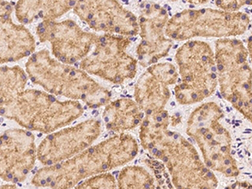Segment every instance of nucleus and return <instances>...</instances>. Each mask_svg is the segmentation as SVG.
Here are the masks:
<instances>
[{
	"label": "nucleus",
	"instance_id": "1",
	"mask_svg": "<svg viewBox=\"0 0 252 189\" xmlns=\"http://www.w3.org/2000/svg\"><path fill=\"white\" fill-rule=\"evenodd\" d=\"M173 118L166 110L145 116L140 129L144 149L167 169L175 189H217V178L202 161L194 146L169 129Z\"/></svg>",
	"mask_w": 252,
	"mask_h": 189
},
{
	"label": "nucleus",
	"instance_id": "2",
	"mask_svg": "<svg viewBox=\"0 0 252 189\" xmlns=\"http://www.w3.org/2000/svg\"><path fill=\"white\" fill-rule=\"evenodd\" d=\"M138 152L135 138L126 133L117 134L68 160L41 168L32 184L38 188L73 189L88 178L126 165L135 159Z\"/></svg>",
	"mask_w": 252,
	"mask_h": 189
},
{
	"label": "nucleus",
	"instance_id": "3",
	"mask_svg": "<svg viewBox=\"0 0 252 189\" xmlns=\"http://www.w3.org/2000/svg\"><path fill=\"white\" fill-rule=\"evenodd\" d=\"M32 83L42 87L50 94L73 101H83L90 109L106 106L112 94L82 69L52 58L48 50L34 52L26 64Z\"/></svg>",
	"mask_w": 252,
	"mask_h": 189
},
{
	"label": "nucleus",
	"instance_id": "4",
	"mask_svg": "<svg viewBox=\"0 0 252 189\" xmlns=\"http://www.w3.org/2000/svg\"><path fill=\"white\" fill-rule=\"evenodd\" d=\"M83 110L78 101H60L48 93L27 89L13 103L0 109V115L26 129L48 134L78 120Z\"/></svg>",
	"mask_w": 252,
	"mask_h": 189
},
{
	"label": "nucleus",
	"instance_id": "5",
	"mask_svg": "<svg viewBox=\"0 0 252 189\" xmlns=\"http://www.w3.org/2000/svg\"><path fill=\"white\" fill-rule=\"evenodd\" d=\"M223 117L217 103H203L189 116L187 134L198 145L209 169L233 178L240 171L231 153V136L220 122Z\"/></svg>",
	"mask_w": 252,
	"mask_h": 189
},
{
	"label": "nucleus",
	"instance_id": "6",
	"mask_svg": "<svg viewBox=\"0 0 252 189\" xmlns=\"http://www.w3.org/2000/svg\"><path fill=\"white\" fill-rule=\"evenodd\" d=\"M176 61L180 79L175 87L181 104L199 103L210 97L218 85L215 53L209 44L189 40L178 49Z\"/></svg>",
	"mask_w": 252,
	"mask_h": 189
},
{
	"label": "nucleus",
	"instance_id": "7",
	"mask_svg": "<svg viewBox=\"0 0 252 189\" xmlns=\"http://www.w3.org/2000/svg\"><path fill=\"white\" fill-rule=\"evenodd\" d=\"M241 40L222 38L215 44V59L221 94L252 122V68Z\"/></svg>",
	"mask_w": 252,
	"mask_h": 189
},
{
	"label": "nucleus",
	"instance_id": "8",
	"mask_svg": "<svg viewBox=\"0 0 252 189\" xmlns=\"http://www.w3.org/2000/svg\"><path fill=\"white\" fill-rule=\"evenodd\" d=\"M251 18L242 12L220 9H184L168 20L165 34L170 40L240 35L247 32Z\"/></svg>",
	"mask_w": 252,
	"mask_h": 189
},
{
	"label": "nucleus",
	"instance_id": "9",
	"mask_svg": "<svg viewBox=\"0 0 252 189\" xmlns=\"http://www.w3.org/2000/svg\"><path fill=\"white\" fill-rule=\"evenodd\" d=\"M130 42L124 36L97 34L92 51L81 61L79 67L115 84L132 80L137 72V61L126 52Z\"/></svg>",
	"mask_w": 252,
	"mask_h": 189
},
{
	"label": "nucleus",
	"instance_id": "10",
	"mask_svg": "<svg viewBox=\"0 0 252 189\" xmlns=\"http://www.w3.org/2000/svg\"><path fill=\"white\" fill-rule=\"evenodd\" d=\"M40 42H49L60 63L72 66L91 52L97 34L83 31L72 20L40 22L36 27Z\"/></svg>",
	"mask_w": 252,
	"mask_h": 189
},
{
	"label": "nucleus",
	"instance_id": "11",
	"mask_svg": "<svg viewBox=\"0 0 252 189\" xmlns=\"http://www.w3.org/2000/svg\"><path fill=\"white\" fill-rule=\"evenodd\" d=\"M102 132V125L91 119L47 135L37 148V159L44 166L68 160L91 146Z\"/></svg>",
	"mask_w": 252,
	"mask_h": 189
},
{
	"label": "nucleus",
	"instance_id": "12",
	"mask_svg": "<svg viewBox=\"0 0 252 189\" xmlns=\"http://www.w3.org/2000/svg\"><path fill=\"white\" fill-rule=\"evenodd\" d=\"M73 11L96 32L128 38L139 34L137 18L118 1H77Z\"/></svg>",
	"mask_w": 252,
	"mask_h": 189
},
{
	"label": "nucleus",
	"instance_id": "13",
	"mask_svg": "<svg viewBox=\"0 0 252 189\" xmlns=\"http://www.w3.org/2000/svg\"><path fill=\"white\" fill-rule=\"evenodd\" d=\"M37 159L34 136L27 129H10L0 136V178L17 184L26 180Z\"/></svg>",
	"mask_w": 252,
	"mask_h": 189
},
{
	"label": "nucleus",
	"instance_id": "14",
	"mask_svg": "<svg viewBox=\"0 0 252 189\" xmlns=\"http://www.w3.org/2000/svg\"><path fill=\"white\" fill-rule=\"evenodd\" d=\"M169 20L166 9L156 3H146L139 20L141 41L137 47L138 60L144 67L156 64L166 57L172 47V40L165 37V28Z\"/></svg>",
	"mask_w": 252,
	"mask_h": 189
},
{
	"label": "nucleus",
	"instance_id": "15",
	"mask_svg": "<svg viewBox=\"0 0 252 189\" xmlns=\"http://www.w3.org/2000/svg\"><path fill=\"white\" fill-rule=\"evenodd\" d=\"M178 80L177 69L172 63L148 66L135 84V103L146 115L162 111L171 97L168 87Z\"/></svg>",
	"mask_w": 252,
	"mask_h": 189
},
{
	"label": "nucleus",
	"instance_id": "16",
	"mask_svg": "<svg viewBox=\"0 0 252 189\" xmlns=\"http://www.w3.org/2000/svg\"><path fill=\"white\" fill-rule=\"evenodd\" d=\"M11 3L0 1V64L18 62L32 56L35 40L29 30L12 20Z\"/></svg>",
	"mask_w": 252,
	"mask_h": 189
},
{
	"label": "nucleus",
	"instance_id": "17",
	"mask_svg": "<svg viewBox=\"0 0 252 189\" xmlns=\"http://www.w3.org/2000/svg\"><path fill=\"white\" fill-rule=\"evenodd\" d=\"M144 118V112L135 100L129 98H121L109 102L103 113L106 129L116 134H123L141 126Z\"/></svg>",
	"mask_w": 252,
	"mask_h": 189
},
{
	"label": "nucleus",
	"instance_id": "18",
	"mask_svg": "<svg viewBox=\"0 0 252 189\" xmlns=\"http://www.w3.org/2000/svg\"><path fill=\"white\" fill-rule=\"evenodd\" d=\"M77 1H19L15 3V15L20 25L37 20L52 22L73 9Z\"/></svg>",
	"mask_w": 252,
	"mask_h": 189
},
{
	"label": "nucleus",
	"instance_id": "19",
	"mask_svg": "<svg viewBox=\"0 0 252 189\" xmlns=\"http://www.w3.org/2000/svg\"><path fill=\"white\" fill-rule=\"evenodd\" d=\"M27 74L20 66L0 67V109L13 103L26 90Z\"/></svg>",
	"mask_w": 252,
	"mask_h": 189
},
{
	"label": "nucleus",
	"instance_id": "20",
	"mask_svg": "<svg viewBox=\"0 0 252 189\" xmlns=\"http://www.w3.org/2000/svg\"><path fill=\"white\" fill-rule=\"evenodd\" d=\"M117 189H155V178L140 166H126L118 176Z\"/></svg>",
	"mask_w": 252,
	"mask_h": 189
},
{
	"label": "nucleus",
	"instance_id": "21",
	"mask_svg": "<svg viewBox=\"0 0 252 189\" xmlns=\"http://www.w3.org/2000/svg\"><path fill=\"white\" fill-rule=\"evenodd\" d=\"M73 189H116V182L113 175L107 172L88 178Z\"/></svg>",
	"mask_w": 252,
	"mask_h": 189
},
{
	"label": "nucleus",
	"instance_id": "22",
	"mask_svg": "<svg viewBox=\"0 0 252 189\" xmlns=\"http://www.w3.org/2000/svg\"><path fill=\"white\" fill-rule=\"evenodd\" d=\"M149 162L152 163L150 166L155 172L156 178L158 181V189H174L163 165H160L158 160H149Z\"/></svg>",
	"mask_w": 252,
	"mask_h": 189
},
{
	"label": "nucleus",
	"instance_id": "23",
	"mask_svg": "<svg viewBox=\"0 0 252 189\" xmlns=\"http://www.w3.org/2000/svg\"><path fill=\"white\" fill-rule=\"evenodd\" d=\"M0 189H17V188L14 184H6L1 185Z\"/></svg>",
	"mask_w": 252,
	"mask_h": 189
}]
</instances>
